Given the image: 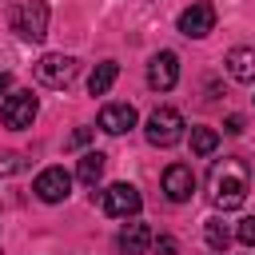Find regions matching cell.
Listing matches in <instances>:
<instances>
[{"label":"cell","mask_w":255,"mask_h":255,"mask_svg":"<svg viewBox=\"0 0 255 255\" xmlns=\"http://www.w3.org/2000/svg\"><path fill=\"white\" fill-rule=\"evenodd\" d=\"M247 191H251V167L239 159V155H227V159H215L211 163V175H207V195L219 211H235L247 203Z\"/></svg>","instance_id":"cell-1"},{"label":"cell","mask_w":255,"mask_h":255,"mask_svg":"<svg viewBox=\"0 0 255 255\" xmlns=\"http://www.w3.org/2000/svg\"><path fill=\"white\" fill-rule=\"evenodd\" d=\"M8 28L28 40V44H40L48 36V4L44 0H12L8 8Z\"/></svg>","instance_id":"cell-2"},{"label":"cell","mask_w":255,"mask_h":255,"mask_svg":"<svg viewBox=\"0 0 255 255\" xmlns=\"http://www.w3.org/2000/svg\"><path fill=\"white\" fill-rule=\"evenodd\" d=\"M143 135H147L151 147H171V143L183 139V116L175 108H155L143 124Z\"/></svg>","instance_id":"cell-3"},{"label":"cell","mask_w":255,"mask_h":255,"mask_svg":"<svg viewBox=\"0 0 255 255\" xmlns=\"http://www.w3.org/2000/svg\"><path fill=\"white\" fill-rule=\"evenodd\" d=\"M80 72V60L76 56H64V52H48L36 60V80L44 88H68Z\"/></svg>","instance_id":"cell-4"},{"label":"cell","mask_w":255,"mask_h":255,"mask_svg":"<svg viewBox=\"0 0 255 255\" xmlns=\"http://www.w3.org/2000/svg\"><path fill=\"white\" fill-rule=\"evenodd\" d=\"M36 112H40V104H36L32 92H8L4 96V108H0V120H4V128L24 131V128H32Z\"/></svg>","instance_id":"cell-5"},{"label":"cell","mask_w":255,"mask_h":255,"mask_svg":"<svg viewBox=\"0 0 255 255\" xmlns=\"http://www.w3.org/2000/svg\"><path fill=\"white\" fill-rule=\"evenodd\" d=\"M139 203H143V199H139V191H135L131 183H112V187L100 191V211H104V215H124V219H128V215L139 211Z\"/></svg>","instance_id":"cell-6"},{"label":"cell","mask_w":255,"mask_h":255,"mask_svg":"<svg viewBox=\"0 0 255 255\" xmlns=\"http://www.w3.org/2000/svg\"><path fill=\"white\" fill-rule=\"evenodd\" d=\"M32 191H36L44 203H64V199L72 195V175H68L64 167H44V171L36 175Z\"/></svg>","instance_id":"cell-7"},{"label":"cell","mask_w":255,"mask_h":255,"mask_svg":"<svg viewBox=\"0 0 255 255\" xmlns=\"http://www.w3.org/2000/svg\"><path fill=\"white\" fill-rule=\"evenodd\" d=\"M211 28H215V8H211L207 0H199V4H191V8L179 12V32H183L187 40H203Z\"/></svg>","instance_id":"cell-8"},{"label":"cell","mask_w":255,"mask_h":255,"mask_svg":"<svg viewBox=\"0 0 255 255\" xmlns=\"http://www.w3.org/2000/svg\"><path fill=\"white\" fill-rule=\"evenodd\" d=\"M179 80V56L175 52H155L151 64H147V84L155 92H171Z\"/></svg>","instance_id":"cell-9"},{"label":"cell","mask_w":255,"mask_h":255,"mask_svg":"<svg viewBox=\"0 0 255 255\" xmlns=\"http://www.w3.org/2000/svg\"><path fill=\"white\" fill-rule=\"evenodd\" d=\"M191 191H195V171H191L187 163H171V167L163 171V195H167L171 203H187Z\"/></svg>","instance_id":"cell-10"},{"label":"cell","mask_w":255,"mask_h":255,"mask_svg":"<svg viewBox=\"0 0 255 255\" xmlns=\"http://www.w3.org/2000/svg\"><path fill=\"white\" fill-rule=\"evenodd\" d=\"M131 128H135V108H131V104H108V108L100 112V131L124 135V131H131Z\"/></svg>","instance_id":"cell-11"},{"label":"cell","mask_w":255,"mask_h":255,"mask_svg":"<svg viewBox=\"0 0 255 255\" xmlns=\"http://www.w3.org/2000/svg\"><path fill=\"white\" fill-rule=\"evenodd\" d=\"M151 243H155V235H151L147 223H128V227L120 231V239H116V247H120L124 255H143Z\"/></svg>","instance_id":"cell-12"},{"label":"cell","mask_w":255,"mask_h":255,"mask_svg":"<svg viewBox=\"0 0 255 255\" xmlns=\"http://www.w3.org/2000/svg\"><path fill=\"white\" fill-rule=\"evenodd\" d=\"M227 76L239 80V84H251L255 80V48H231L227 52Z\"/></svg>","instance_id":"cell-13"},{"label":"cell","mask_w":255,"mask_h":255,"mask_svg":"<svg viewBox=\"0 0 255 255\" xmlns=\"http://www.w3.org/2000/svg\"><path fill=\"white\" fill-rule=\"evenodd\" d=\"M116 76H120V64H116V60L96 64V68H92V76H88V92H92V96H108V92H112V84H116Z\"/></svg>","instance_id":"cell-14"},{"label":"cell","mask_w":255,"mask_h":255,"mask_svg":"<svg viewBox=\"0 0 255 255\" xmlns=\"http://www.w3.org/2000/svg\"><path fill=\"white\" fill-rule=\"evenodd\" d=\"M104 163H108V159H104V151H84V155H80V163H76V179H80V183H88V187H96V179L104 175Z\"/></svg>","instance_id":"cell-15"},{"label":"cell","mask_w":255,"mask_h":255,"mask_svg":"<svg viewBox=\"0 0 255 255\" xmlns=\"http://www.w3.org/2000/svg\"><path fill=\"white\" fill-rule=\"evenodd\" d=\"M219 147V131L215 128H191V151L195 155H211Z\"/></svg>","instance_id":"cell-16"},{"label":"cell","mask_w":255,"mask_h":255,"mask_svg":"<svg viewBox=\"0 0 255 255\" xmlns=\"http://www.w3.org/2000/svg\"><path fill=\"white\" fill-rule=\"evenodd\" d=\"M203 235H207V247H215V251H227V243H231V231L223 227V219H207Z\"/></svg>","instance_id":"cell-17"},{"label":"cell","mask_w":255,"mask_h":255,"mask_svg":"<svg viewBox=\"0 0 255 255\" xmlns=\"http://www.w3.org/2000/svg\"><path fill=\"white\" fill-rule=\"evenodd\" d=\"M24 167H28V159H24L20 151H0V179H4V175H20Z\"/></svg>","instance_id":"cell-18"},{"label":"cell","mask_w":255,"mask_h":255,"mask_svg":"<svg viewBox=\"0 0 255 255\" xmlns=\"http://www.w3.org/2000/svg\"><path fill=\"white\" fill-rule=\"evenodd\" d=\"M235 239H239V243H247V247H255V215H247V219L235 227Z\"/></svg>","instance_id":"cell-19"},{"label":"cell","mask_w":255,"mask_h":255,"mask_svg":"<svg viewBox=\"0 0 255 255\" xmlns=\"http://www.w3.org/2000/svg\"><path fill=\"white\" fill-rule=\"evenodd\" d=\"M151 247H155V255H175V251H179V243H175L171 235H159Z\"/></svg>","instance_id":"cell-20"},{"label":"cell","mask_w":255,"mask_h":255,"mask_svg":"<svg viewBox=\"0 0 255 255\" xmlns=\"http://www.w3.org/2000/svg\"><path fill=\"white\" fill-rule=\"evenodd\" d=\"M88 139H92V128H76V131L68 135V143H72V147H84Z\"/></svg>","instance_id":"cell-21"},{"label":"cell","mask_w":255,"mask_h":255,"mask_svg":"<svg viewBox=\"0 0 255 255\" xmlns=\"http://www.w3.org/2000/svg\"><path fill=\"white\" fill-rule=\"evenodd\" d=\"M223 131H231V135H239V131H243V116H227V124H223Z\"/></svg>","instance_id":"cell-22"},{"label":"cell","mask_w":255,"mask_h":255,"mask_svg":"<svg viewBox=\"0 0 255 255\" xmlns=\"http://www.w3.org/2000/svg\"><path fill=\"white\" fill-rule=\"evenodd\" d=\"M8 88H12V76H8V72H0V96H8Z\"/></svg>","instance_id":"cell-23"}]
</instances>
